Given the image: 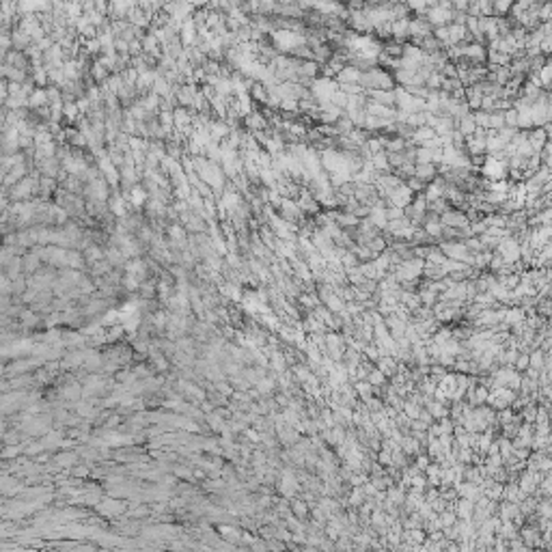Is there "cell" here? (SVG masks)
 I'll list each match as a JSON object with an SVG mask.
<instances>
[{"label":"cell","instance_id":"1","mask_svg":"<svg viewBox=\"0 0 552 552\" xmlns=\"http://www.w3.org/2000/svg\"><path fill=\"white\" fill-rule=\"evenodd\" d=\"M474 132H477V125H474L472 114H464V117L460 119V132H458V134H460L462 138H464V136L470 138Z\"/></svg>","mask_w":552,"mask_h":552},{"label":"cell","instance_id":"2","mask_svg":"<svg viewBox=\"0 0 552 552\" xmlns=\"http://www.w3.org/2000/svg\"><path fill=\"white\" fill-rule=\"evenodd\" d=\"M434 175H436L434 164H416L414 166V177L419 181H429V179H434Z\"/></svg>","mask_w":552,"mask_h":552}]
</instances>
